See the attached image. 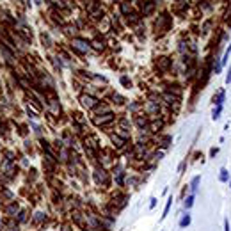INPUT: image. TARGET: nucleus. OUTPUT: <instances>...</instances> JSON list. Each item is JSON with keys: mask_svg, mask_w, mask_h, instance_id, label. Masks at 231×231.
Segmentation results:
<instances>
[{"mask_svg": "<svg viewBox=\"0 0 231 231\" xmlns=\"http://www.w3.org/2000/svg\"><path fill=\"white\" fill-rule=\"evenodd\" d=\"M80 100H82V105H84V107H87V109H93V107H96V105H98V100H96V98H93V96H89V94H84Z\"/></svg>", "mask_w": 231, "mask_h": 231, "instance_id": "f257e3e1", "label": "nucleus"}, {"mask_svg": "<svg viewBox=\"0 0 231 231\" xmlns=\"http://www.w3.org/2000/svg\"><path fill=\"white\" fill-rule=\"evenodd\" d=\"M110 121H114V116H112V114H105V116H101V117H94V123H96V125H107V123H110Z\"/></svg>", "mask_w": 231, "mask_h": 231, "instance_id": "f03ea898", "label": "nucleus"}, {"mask_svg": "<svg viewBox=\"0 0 231 231\" xmlns=\"http://www.w3.org/2000/svg\"><path fill=\"white\" fill-rule=\"evenodd\" d=\"M73 44H75L80 52H87V50H89V44H87L85 41H82V39H73Z\"/></svg>", "mask_w": 231, "mask_h": 231, "instance_id": "7ed1b4c3", "label": "nucleus"}, {"mask_svg": "<svg viewBox=\"0 0 231 231\" xmlns=\"http://www.w3.org/2000/svg\"><path fill=\"white\" fill-rule=\"evenodd\" d=\"M96 180L101 181V183H107V174H105L103 169H98V171H96Z\"/></svg>", "mask_w": 231, "mask_h": 231, "instance_id": "20e7f679", "label": "nucleus"}, {"mask_svg": "<svg viewBox=\"0 0 231 231\" xmlns=\"http://www.w3.org/2000/svg\"><path fill=\"white\" fill-rule=\"evenodd\" d=\"M199 181H201V176H196V178L192 180V183H190V190H192V194L197 190V185H199Z\"/></svg>", "mask_w": 231, "mask_h": 231, "instance_id": "39448f33", "label": "nucleus"}, {"mask_svg": "<svg viewBox=\"0 0 231 231\" xmlns=\"http://www.w3.org/2000/svg\"><path fill=\"white\" fill-rule=\"evenodd\" d=\"M189 224H190V215L187 214V215H183V217H181V221H180V226H181V228H187Z\"/></svg>", "mask_w": 231, "mask_h": 231, "instance_id": "423d86ee", "label": "nucleus"}, {"mask_svg": "<svg viewBox=\"0 0 231 231\" xmlns=\"http://www.w3.org/2000/svg\"><path fill=\"white\" fill-rule=\"evenodd\" d=\"M171 203H173V197H169L167 199V203H165V208H164V215H162V221L167 217V214H169V208H171Z\"/></svg>", "mask_w": 231, "mask_h": 231, "instance_id": "0eeeda50", "label": "nucleus"}, {"mask_svg": "<svg viewBox=\"0 0 231 231\" xmlns=\"http://www.w3.org/2000/svg\"><path fill=\"white\" fill-rule=\"evenodd\" d=\"M224 94H226L224 91H221V93H219V96H217V100H215V105H217V107H222V101H224Z\"/></svg>", "mask_w": 231, "mask_h": 231, "instance_id": "6e6552de", "label": "nucleus"}, {"mask_svg": "<svg viewBox=\"0 0 231 231\" xmlns=\"http://www.w3.org/2000/svg\"><path fill=\"white\" fill-rule=\"evenodd\" d=\"M112 142H114V144H116L117 148H121V146L125 144V139H119L117 135H112Z\"/></svg>", "mask_w": 231, "mask_h": 231, "instance_id": "1a4fd4ad", "label": "nucleus"}, {"mask_svg": "<svg viewBox=\"0 0 231 231\" xmlns=\"http://www.w3.org/2000/svg\"><path fill=\"white\" fill-rule=\"evenodd\" d=\"M192 205H194V194H190V196L185 199V208L189 210V208H192Z\"/></svg>", "mask_w": 231, "mask_h": 231, "instance_id": "9d476101", "label": "nucleus"}, {"mask_svg": "<svg viewBox=\"0 0 231 231\" xmlns=\"http://www.w3.org/2000/svg\"><path fill=\"white\" fill-rule=\"evenodd\" d=\"M230 176H228V171L226 169H221V181H228Z\"/></svg>", "mask_w": 231, "mask_h": 231, "instance_id": "9b49d317", "label": "nucleus"}, {"mask_svg": "<svg viewBox=\"0 0 231 231\" xmlns=\"http://www.w3.org/2000/svg\"><path fill=\"white\" fill-rule=\"evenodd\" d=\"M221 110H222V107H217V109L214 110V116H212V117H214V119H219V117H221Z\"/></svg>", "mask_w": 231, "mask_h": 231, "instance_id": "f8f14e48", "label": "nucleus"}, {"mask_svg": "<svg viewBox=\"0 0 231 231\" xmlns=\"http://www.w3.org/2000/svg\"><path fill=\"white\" fill-rule=\"evenodd\" d=\"M16 210H18V206H16V205H11V206L7 208V212H9V214H14Z\"/></svg>", "mask_w": 231, "mask_h": 231, "instance_id": "ddd939ff", "label": "nucleus"}, {"mask_svg": "<svg viewBox=\"0 0 231 231\" xmlns=\"http://www.w3.org/2000/svg\"><path fill=\"white\" fill-rule=\"evenodd\" d=\"M43 219H46V215H44V214H41V212H39V214H36V221H43Z\"/></svg>", "mask_w": 231, "mask_h": 231, "instance_id": "4468645a", "label": "nucleus"}, {"mask_svg": "<svg viewBox=\"0 0 231 231\" xmlns=\"http://www.w3.org/2000/svg\"><path fill=\"white\" fill-rule=\"evenodd\" d=\"M226 82L231 84V66H230V71H228V77H226Z\"/></svg>", "mask_w": 231, "mask_h": 231, "instance_id": "2eb2a0df", "label": "nucleus"}, {"mask_svg": "<svg viewBox=\"0 0 231 231\" xmlns=\"http://www.w3.org/2000/svg\"><path fill=\"white\" fill-rule=\"evenodd\" d=\"M224 230H226V231H230V221H228V219L224 221Z\"/></svg>", "mask_w": 231, "mask_h": 231, "instance_id": "dca6fc26", "label": "nucleus"}, {"mask_svg": "<svg viewBox=\"0 0 231 231\" xmlns=\"http://www.w3.org/2000/svg\"><path fill=\"white\" fill-rule=\"evenodd\" d=\"M155 205H157V199H155V197H151V203H149V206H151V208H155Z\"/></svg>", "mask_w": 231, "mask_h": 231, "instance_id": "f3484780", "label": "nucleus"}, {"mask_svg": "<svg viewBox=\"0 0 231 231\" xmlns=\"http://www.w3.org/2000/svg\"><path fill=\"white\" fill-rule=\"evenodd\" d=\"M230 185H231V181H230Z\"/></svg>", "mask_w": 231, "mask_h": 231, "instance_id": "a211bd4d", "label": "nucleus"}]
</instances>
